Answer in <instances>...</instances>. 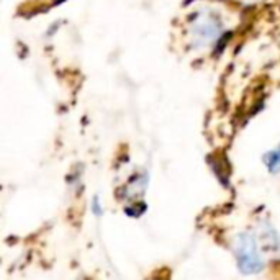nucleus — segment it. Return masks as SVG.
Returning <instances> with one entry per match:
<instances>
[{
	"mask_svg": "<svg viewBox=\"0 0 280 280\" xmlns=\"http://www.w3.org/2000/svg\"><path fill=\"white\" fill-rule=\"evenodd\" d=\"M236 259L242 273H257L264 267L262 259L257 252V244L254 236L242 233L236 241Z\"/></svg>",
	"mask_w": 280,
	"mask_h": 280,
	"instance_id": "f257e3e1",
	"label": "nucleus"
},
{
	"mask_svg": "<svg viewBox=\"0 0 280 280\" xmlns=\"http://www.w3.org/2000/svg\"><path fill=\"white\" fill-rule=\"evenodd\" d=\"M264 164L267 166V169H269L270 174L280 172V146L264 154Z\"/></svg>",
	"mask_w": 280,
	"mask_h": 280,
	"instance_id": "f03ea898",
	"label": "nucleus"
},
{
	"mask_svg": "<svg viewBox=\"0 0 280 280\" xmlns=\"http://www.w3.org/2000/svg\"><path fill=\"white\" fill-rule=\"evenodd\" d=\"M92 211L95 213L97 216L102 215V207H100V202H98V198H95V200L92 202Z\"/></svg>",
	"mask_w": 280,
	"mask_h": 280,
	"instance_id": "7ed1b4c3",
	"label": "nucleus"
}]
</instances>
